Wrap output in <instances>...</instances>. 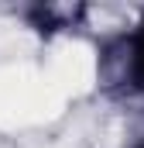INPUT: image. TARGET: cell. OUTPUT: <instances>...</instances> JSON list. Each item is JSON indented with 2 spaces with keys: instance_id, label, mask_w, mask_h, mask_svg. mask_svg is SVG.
Returning <instances> with one entry per match:
<instances>
[{
  "instance_id": "cell-1",
  "label": "cell",
  "mask_w": 144,
  "mask_h": 148,
  "mask_svg": "<svg viewBox=\"0 0 144 148\" xmlns=\"http://www.w3.org/2000/svg\"><path fill=\"white\" fill-rule=\"evenodd\" d=\"M100 79L117 97L130 103H144V10L130 24L103 38Z\"/></svg>"
},
{
  "instance_id": "cell-2",
  "label": "cell",
  "mask_w": 144,
  "mask_h": 148,
  "mask_svg": "<svg viewBox=\"0 0 144 148\" xmlns=\"http://www.w3.org/2000/svg\"><path fill=\"white\" fill-rule=\"evenodd\" d=\"M82 14H86V7H62V3H31L21 10L28 31H35L41 38H55V35L72 31Z\"/></svg>"
},
{
  "instance_id": "cell-3",
  "label": "cell",
  "mask_w": 144,
  "mask_h": 148,
  "mask_svg": "<svg viewBox=\"0 0 144 148\" xmlns=\"http://www.w3.org/2000/svg\"><path fill=\"white\" fill-rule=\"evenodd\" d=\"M120 148H144V134H134L130 141H124Z\"/></svg>"
}]
</instances>
